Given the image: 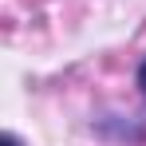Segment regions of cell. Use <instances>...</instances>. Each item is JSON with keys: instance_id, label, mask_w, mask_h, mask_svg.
<instances>
[{"instance_id": "1", "label": "cell", "mask_w": 146, "mask_h": 146, "mask_svg": "<svg viewBox=\"0 0 146 146\" xmlns=\"http://www.w3.org/2000/svg\"><path fill=\"white\" fill-rule=\"evenodd\" d=\"M138 91H142V99H146V59H142V67H138Z\"/></svg>"}, {"instance_id": "2", "label": "cell", "mask_w": 146, "mask_h": 146, "mask_svg": "<svg viewBox=\"0 0 146 146\" xmlns=\"http://www.w3.org/2000/svg\"><path fill=\"white\" fill-rule=\"evenodd\" d=\"M4 142H8V146H20V138H16V134H4Z\"/></svg>"}]
</instances>
